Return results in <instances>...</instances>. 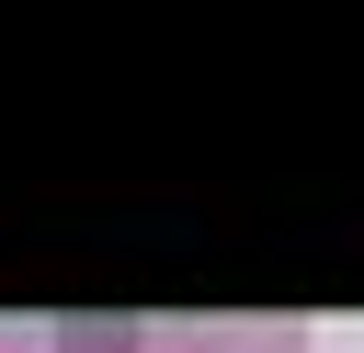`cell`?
Instances as JSON below:
<instances>
[]
</instances>
